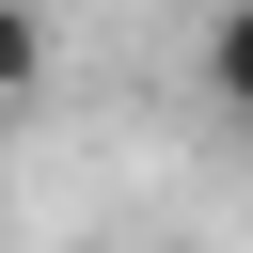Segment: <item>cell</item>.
<instances>
[{"label": "cell", "mask_w": 253, "mask_h": 253, "mask_svg": "<svg viewBox=\"0 0 253 253\" xmlns=\"http://www.w3.org/2000/svg\"><path fill=\"white\" fill-rule=\"evenodd\" d=\"M206 95H221V111H253V0H221V16H206Z\"/></svg>", "instance_id": "obj_1"}, {"label": "cell", "mask_w": 253, "mask_h": 253, "mask_svg": "<svg viewBox=\"0 0 253 253\" xmlns=\"http://www.w3.org/2000/svg\"><path fill=\"white\" fill-rule=\"evenodd\" d=\"M32 79H47V16H32V0H0V95H32Z\"/></svg>", "instance_id": "obj_2"}]
</instances>
